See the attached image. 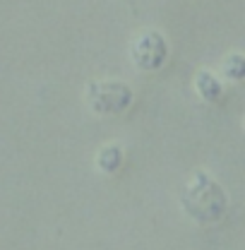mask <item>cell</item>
Listing matches in <instances>:
<instances>
[{
    "label": "cell",
    "instance_id": "6da1fadb",
    "mask_svg": "<svg viewBox=\"0 0 245 250\" xmlns=\"http://www.w3.org/2000/svg\"><path fill=\"white\" fill-rule=\"evenodd\" d=\"M181 207L197 224H216L228 209V195L207 171H192L181 190Z\"/></svg>",
    "mask_w": 245,
    "mask_h": 250
},
{
    "label": "cell",
    "instance_id": "7a4b0ae2",
    "mask_svg": "<svg viewBox=\"0 0 245 250\" xmlns=\"http://www.w3.org/2000/svg\"><path fill=\"white\" fill-rule=\"evenodd\" d=\"M135 94L122 80H96L87 84V104L99 116H121L132 106Z\"/></svg>",
    "mask_w": 245,
    "mask_h": 250
},
{
    "label": "cell",
    "instance_id": "3957f363",
    "mask_svg": "<svg viewBox=\"0 0 245 250\" xmlns=\"http://www.w3.org/2000/svg\"><path fill=\"white\" fill-rule=\"evenodd\" d=\"M130 61L142 72H156L168 61V41L161 31L144 29L130 41Z\"/></svg>",
    "mask_w": 245,
    "mask_h": 250
},
{
    "label": "cell",
    "instance_id": "277c9868",
    "mask_svg": "<svg viewBox=\"0 0 245 250\" xmlns=\"http://www.w3.org/2000/svg\"><path fill=\"white\" fill-rule=\"evenodd\" d=\"M192 84H195V92H197V96L202 101H207V104H221L224 101V84H221V80L216 77L214 72L197 70Z\"/></svg>",
    "mask_w": 245,
    "mask_h": 250
},
{
    "label": "cell",
    "instance_id": "5b68a950",
    "mask_svg": "<svg viewBox=\"0 0 245 250\" xmlns=\"http://www.w3.org/2000/svg\"><path fill=\"white\" fill-rule=\"evenodd\" d=\"M122 159H125V152H122L121 145H116V142H111V145H103L96 156H94V161H96V168L101 171V173H116V171H121L122 166Z\"/></svg>",
    "mask_w": 245,
    "mask_h": 250
},
{
    "label": "cell",
    "instance_id": "8992f818",
    "mask_svg": "<svg viewBox=\"0 0 245 250\" xmlns=\"http://www.w3.org/2000/svg\"><path fill=\"white\" fill-rule=\"evenodd\" d=\"M221 70H224L226 80H231V82H241V80H245V58H243V53H238V51L228 53V56L224 58V62H221Z\"/></svg>",
    "mask_w": 245,
    "mask_h": 250
}]
</instances>
